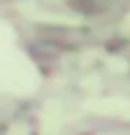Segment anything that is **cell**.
<instances>
[{"instance_id": "cell-6", "label": "cell", "mask_w": 130, "mask_h": 135, "mask_svg": "<svg viewBox=\"0 0 130 135\" xmlns=\"http://www.w3.org/2000/svg\"><path fill=\"white\" fill-rule=\"evenodd\" d=\"M110 66H112V69H125V61H117V59H110Z\"/></svg>"}, {"instance_id": "cell-4", "label": "cell", "mask_w": 130, "mask_h": 135, "mask_svg": "<svg viewBox=\"0 0 130 135\" xmlns=\"http://www.w3.org/2000/svg\"><path fill=\"white\" fill-rule=\"evenodd\" d=\"M15 51H18V49H15L13 31H10V26L0 18V64H3V61H8Z\"/></svg>"}, {"instance_id": "cell-5", "label": "cell", "mask_w": 130, "mask_h": 135, "mask_svg": "<svg viewBox=\"0 0 130 135\" xmlns=\"http://www.w3.org/2000/svg\"><path fill=\"white\" fill-rule=\"evenodd\" d=\"M8 135H28V130H26V125H18V128H10Z\"/></svg>"}, {"instance_id": "cell-2", "label": "cell", "mask_w": 130, "mask_h": 135, "mask_svg": "<svg viewBox=\"0 0 130 135\" xmlns=\"http://www.w3.org/2000/svg\"><path fill=\"white\" fill-rule=\"evenodd\" d=\"M84 107L92 110V112H97V115H117V117H128L130 120V99H120V97L87 99Z\"/></svg>"}, {"instance_id": "cell-7", "label": "cell", "mask_w": 130, "mask_h": 135, "mask_svg": "<svg viewBox=\"0 0 130 135\" xmlns=\"http://www.w3.org/2000/svg\"><path fill=\"white\" fill-rule=\"evenodd\" d=\"M125 31L130 33V15H128V21H125Z\"/></svg>"}, {"instance_id": "cell-3", "label": "cell", "mask_w": 130, "mask_h": 135, "mask_svg": "<svg viewBox=\"0 0 130 135\" xmlns=\"http://www.w3.org/2000/svg\"><path fill=\"white\" fill-rule=\"evenodd\" d=\"M41 128L46 135H56L61 128V107L59 102H49L44 107V115H41Z\"/></svg>"}, {"instance_id": "cell-1", "label": "cell", "mask_w": 130, "mask_h": 135, "mask_svg": "<svg viewBox=\"0 0 130 135\" xmlns=\"http://www.w3.org/2000/svg\"><path fill=\"white\" fill-rule=\"evenodd\" d=\"M41 84L36 66L31 64L21 51H15L8 61L0 64V92L5 94H33Z\"/></svg>"}]
</instances>
